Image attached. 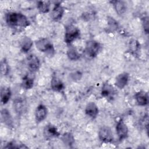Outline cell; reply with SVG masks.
I'll list each match as a JSON object with an SVG mask.
<instances>
[{"instance_id":"obj_24","label":"cell","mask_w":149,"mask_h":149,"mask_svg":"<svg viewBox=\"0 0 149 149\" xmlns=\"http://www.w3.org/2000/svg\"><path fill=\"white\" fill-rule=\"evenodd\" d=\"M68 58L71 61H77L80 58V55L77 50L73 47L70 46L68 48L66 52Z\"/></svg>"},{"instance_id":"obj_20","label":"cell","mask_w":149,"mask_h":149,"mask_svg":"<svg viewBox=\"0 0 149 149\" xmlns=\"http://www.w3.org/2000/svg\"><path fill=\"white\" fill-rule=\"evenodd\" d=\"M20 45L22 51L24 52H27L31 48L33 45V42L30 37L25 36L20 40Z\"/></svg>"},{"instance_id":"obj_9","label":"cell","mask_w":149,"mask_h":149,"mask_svg":"<svg viewBox=\"0 0 149 149\" xmlns=\"http://www.w3.org/2000/svg\"><path fill=\"white\" fill-rule=\"evenodd\" d=\"M44 136L47 139H49L59 137L60 133L56 126L52 124H48L44 129Z\"/></svg>"},{"instance_id":"obj_17","label":"cell","mask_w":149,"mask_h":149,"mask_svg":"<svg viewBox=\"0 0 149 149\" xmlns=\"http://www.w3.org/2000/svg\"><path fill=\"white\" fill-rule=\"evenodd\" d=\"M26 102L23 97H17L13 100V108L16 113L21 114L26 108Z\"/></svg>"},{"instance_id":"obj_12","label":"cell","mask_w":149,"mask_h":149,"mask_svg":"<svg viewBox=\"0 0 149 149\" xmlns=\"http://www.w3.org/2000/svg\"><path fill=\"white\" fill-rule=\"evenodd\" d=\"M1 121L9 128H12L13 126V120L9 111L5 108L1 110Z\"/></svg>"},{"instance_id":"obj_2","label":"cell","mask_w":149,"mask_h":149,"mask_svg":"<svg viewBox=\"0 0 149 149\" xmlns=\"http://www.w3.org/2000/svg\"><path fill=\"white\" fill-rule=\"evenodd\" d=\"M36 48L41 52L45 53L48 56H53L55 52L54 46L51 42L46 38H40L35 42Z\"/></svg>"},{"instance_id":"obj_1","label":"cell","mask_w":149,"mask_h":149,"mask_svg":"<svg viewBox=\"0 0 149 149\" xmlns=\"http://www.w3.org/2000/svg\"><path fill=\"white\" fill-rule=\"evenodd\" d=\"M6 24L12 28L25 29L30 24L27 17L19 12H8L5 16Z\"/></svg>"},{"instance_id":"obj_19","label":"cell","mask_w":149,"mask_h":149,"mask_svg":"<svg viewBox=\"0 0 149 149\" xmlns=\"http://www.w3.org/2000/svg\"><path fill=\"white\" fill-rule=\"evenodd\" d=\"M12 95L10 88L9 87L3 86L1 89V102L2 104H6L9 101Z\"/></svg>"},{"instance_id":"obj_28","label":"cell","mask_w":149,"mask_h":149,"mask_svg":"<svg viewBox=\"0 0 149 149\" xmlns=\"http://www.w3.org/2000/svg\"><path fill=\"white\" fill-rule=\"evenodd\" d=\"M5 148H27L28 147L24 144H18L15 141H11L6 144Z\"/></svg>"},{"instance_id":"obj_4","label":"cell","mask_w":149,"mask_h":149,"mask_svg":"<svg viewBox=\"0 0 149 149\" xmlns=\"http://www.w3.org/2000/svg\"><path fill=\"white\" fill-rule=\"evenodd\" d=\"M80 30L75 26L70 24L65 29L64 41L68 44H70L73 41L80 37Z\"/></svg>"},{"instance_id":"obj_18","label":"cell","mask_w":149,"mask_h":149,"mask_svg":"<svg viewBox=\"0 0 149 149\" xmlns=\"http://www.w3.org/2000/svg\"><path fill=\"white\" fill-rule=\"evenodd\" d=\"M118 15H122L126 10V3L123 1H113L111 2Z\"/></svg>"},{"instance_id":"obj_25","label":"cell","mask_w":149,"mask_h":149,"mask_svg":"<svg viewBox=\"0 0 149 149\" xmlns=\"http://www.w3.org/2000/svg\"><path fill=\"white\" fill-rule=\"evenodd\" d=\"M129 50L131 53L134 55H137L140 50V44L139 42L134 39L130 41L129 44Z\"/></svg>"},{"instance_id":"obj_22","label":"cell","mask_w":149,"mask_h":149,"mask_svg":"<svg viewBox=\"0 0 149 149\" xmlns=\"http://www.w3.org/2000/svg\"><path fill=\"white\" fill-rule=\"evenodd\" d=\"M107 23H108L107 32L113 33L118 30L119 27V24L118 22L112 17H111V16L107 17Z\"/></svg>"},{"instance_id":"obj_26","label":"cell","mask_w":149,"mask_h":149,"mask_svg":"<svg viewBox=\"0 0 149 149\" xmlns=\"http://www.w3.org/2000/svg\"><path fill=\"white\" fill-rule=\"evenodd\" d=\"M37 8L42 13H46L49 11L50 2L49 1H40L37 2Z\"/></svg>"},{"instance_id":"obj_31","label":"cell","mask_w":149,"mask_h":149,"mask_svg":"<svg viewBox=\"0 0 149 149\" xmlns=\"http://www.w3.org/2000/svg\"><path fill=\"white\" fill-rule=\"evenodd\" d=\"M73 79H80V77L81 76V74L80 73V72H76L74 73V74H73Z\"/></svg>"},{"instance_id":"obj_13","label":"cell","mask_w":149,"mask_h":149,"mask_svg":"<svg viewBox=\"0 0 149 149\" xmlns=\"http://www.w3.org/2000/svg\"><path fill=\"white\" fill-rule=\"evenodd\" d=\"M98 108L94 102H88L85 108L86 114L92 119H94L98 114Z\"/></svg>"},{"instance_id":"obj_10","label":"cell","mask_w":149,"mask_h":149,"mask_svg":"<svg viewBox=\"0 0 149 149\" xmlns=\"http://www.w3.org/2000/svg\"><path fill=\"white\" fill-rule=\"evenodd\" d=\"M129 74L127 72H122L119 74L115 78V85L119 89H123L128 83Z\"/></svg>"},{"instance_id":"obj_11","label":"cell","mask_w":149,"mask_h":149,"mask_svg":"<svg viewBox=\"0 0 149 149\" xmlns=\"http://www.w3.org/2000/svg\"><path fill=\"white\" fill-rule=\"evenodd\" d=\"M65 10L63 7L60 3H56L55 4L51 13V17L55 22L60 20L64 13Z\"/></svg>"},{"instance_id":"obj_23","label":"cell","mask_w":149,"mask_h":149,"mask_svg":"<svg viewBox=\"0 0 149 149\" xmlns=\"http://www.w3.org/2000/svg\"><path fill=\"white\" fill-rule=\"evenodd\" d=\"M61 140L63 143L69 147H71L74 143V137L70 132H66L61 136Z\"/></svg>"},{"instance_id":"obj_27","label":"cell","mask_w":149,"mask_h":149,"mask_svg":"<svg viewBox=\"0 0 149 149\" xmlns=\"http://www.w3.org/2000/svg\"><path fill=\"white\" fill-rule=\"evenodd\" d=\"M0 69H1V73L2 76H7L10 70L9 65L5 58H3L1 61L0 64Z\"/></svg>"},{"instance_id":"obj_3","label":"cell","mask_w":149,"mask_h":149,"mask_svg":"<svg viewBox=\"0 0 149 149\" xmlns=\"http://www.w3.org/2000/svg\"><path fill=\"white\" fill-rule=\"evenodd\" d=\"M101 48L100 44L94 40H90L86 42L84 52L90 58H95L99 53Z\"/></svg>"},{"instance_id":"obj_6","label":"cell","mask_w":149,"mask_h":149,"mask_svg":"<svg viewBox=\"0 0 149 149\" xmlns=\"http://www.w3.org/2000/svg\"><path fill=\"white\" fill-rule=\"evenodd\" d=\"M116 132L120 141L125 139L127 137L129 130L127 125L125 123L122 119H120L117 122L116 125Z\"/></svg>"},{"instance_id":"obj_5","label":"cell","mask_w":149,"mask_h":149,"mask_svg":"<svg viewBox=\"0 0 149 149\" xmlns=\"http://www.w3.org/2000/svg\"><path fill=\"white\" fill-rule=\"evenodd\" d=\"M99 139L103 143H109L113 140V136L111 128L108 126L101 127L98 132Z\"/></svg>"},{"instance_id":"obj_15","label":"cell","mask_w":149,"mask_h":149,"mask_svg":"<svg viewBox=\"0 0 149 149\" xmlns=\"http://www.w3.org/2000/svg\"><path fill=\"white\" fill-rule=\"evenodd\" d=\"M115 93V89L111 84L108 83H105L103 84L101 90V94L102 97L112 99V98L113 97Z\"/></svg>"},{"instance_id":"obj_29","label":"cell","mask_w":149,"mask_h":149,"mask_svg":"<svg viewBox=\"0 0 149 149\" xmlns=\"http://www.w3.org/2000/svg\"><path fill=\"white\" fill-rule=\"evenodd\" d=\"M142 21V25H143V30L145 32L146 34H148V16H144L141 19Z\"/></svg>"},{"instance_id":"obj_21","label":"cell","mask_w":149,"mask_h":149,"mask_svg":"<svg viewBox=\"0 0 149 149\" xmlns=\"http://www.w3.org/2000/svg\"><path fill=\"white\" fill-rule=\"evenodd\" d=\"M34 77L31 74H26L22 79V86L25 90L31 89L34 86Z\"/></svg>"},{"instance_id":"obj_14","label":"cell","mask_w":149,"mask_h":149,"mask_svg":"<svg viewBox=\"0 0 149 149\" xmlns=\"http://www.w3.org/2000/svg\"><path fill=\"white\" fill-rule=\"evenodd\" d=\"M51 87L52 90L56 92H63L65 86L62 80L56 76H53L51 80Z\"/></svg>"},{"instance_id":"obj_30","label":"cell","mask_w":149,"mask_h":149,"mask_svg":"<svg viewBox=\"0 0 149 149\" xmlns=\"http://www.w3.org/2000/svg\"><path fill=\"white\" fill-rule=\"evenodd\" d=\"M140 123L142 126L144 127H146L147 130L148 129V114L144 115L143 118L140 120Z\"/></svg>"},{"instance_id":"obj_7","label":"cell","mask_w":149,"mask_h":149,"mask_svg":"<svg viewBox=\"0 0 149 149\" xmlns=\"http://www.w3.org/2000/svg\"><path fill=\"white\" fill-rule=\"evenodd\" d=\"M27 65L28 69L31 72L37 71L40 66V61L39 58L34 54H30L27 59Z\"/></svg>"},{"instance_id":"obj_8","label":"cell","mask_w":149,"mask_h":149,"mask_svg":"<svg viewBox=\"0 0 149 149\" xmlns=\"http://www.w3.org/2000/svg\"><path fill=\"white\" fill-rule=\"evenodd\" d=\"M48 114L47 108L43 104H39L35 111V119L37 123L42 122L47 117Z\"/></svg>"},{"instance_id":"obj_16","label":"cell","mask_w":149,"mask_h":149,"mask_svg":"<svg viewBox=\"0 0 149 149\" xmlns=\"http://www.w3.org/2000/svg\"><path fill=\"white\" fill-rule=\"evenodd\" d=\"M134 98L137 104L140 106H146L148 103V93L145 91H139L135 94Z\"/></svg>"}]
</instances>
